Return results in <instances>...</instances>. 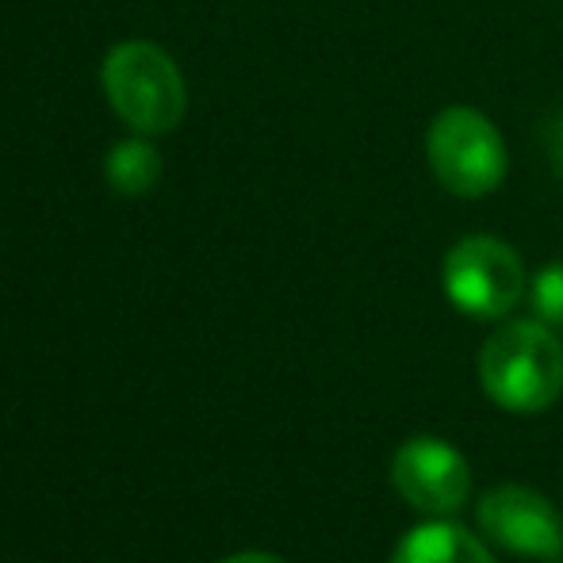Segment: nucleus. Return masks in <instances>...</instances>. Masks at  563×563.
<instances>
[{
  "label": "nucleus",
  "instance_id": "obj_9",
  "mask_svg": "<svg viewBox=\"0 0 563 563\" xmlns=\"http://www.w3.org/2000/svg\"><path fill=\"white\" fill-rule=\"evenodd\" d=\"M529 303L544 327H563V261H552L529 280Z\"/></svg>",
  "mask_w": 563,
  "mask_h": 563
},
{
  "label": "nucleus",
  "instance_id": "obj_3",
  "mask_svg": "<svg viewBox=\"0 0 563 563\" xmlns=\"http://www.w3.org/2000/svg\"><path fill=\"white\" fill-rule=\"evenodd\" d=\"M426 162L445 192L483 200L506 180L510 154L498 126L475 108H445L426 131Z\"/></svg>",
  "mask_w": 563,
  "mask_h": 563
},
{
  "label": "nucleus",
  "instance_id": "obj_4",
  "mask_svg": "<svg viewBox=\"0 0 563 563\" xmlns=\"http://www.w3.org/2000/svg\"><path fill=\"white\" fill-rule=\"evenodd\" d=\"M441 288H445L449 303L467 319L495 322L506 319L514 307L526 299L529 276L514 245L490 234L460 238L445 253L441 265Z\"/></svg>",
  "mask_w": 563,
  "mask_h": 563
},
{
  "label": "nucleus",
  "instance_id": "obj_7",
  "mask_svg": "<svg viewBox=\"0 0 563 563\" xmlns=\"http://www.w3.org/2000/svg\"><path fill=\"white\" fill-rule=\"evenodd\" d=\"M391 563H498V560L464 526L430 521V526H418L402 537Z\"/></svg>",
  "mask_w": 563,
  "mask_h": 563
},
{
  "label": "nucleus",
  "instance_id": "obj_5",
  "mask_svg": "<svg viewBox=\"0 0 563 563\" xmlns=\"http://www.w3.org/2000/svg\"><path fill=\"white\" fill-rule=\"evenodd\" d=\"M391 483L407 506L430 518H449L472 495V467L449 441L410 438L391 460Z\"/></svg>",
  "mask_w": 563,
  "mask_h": 563
},
{
  "label": "nucleus",
  "instance_id": "obj_6",
  "mask_svg": "<svg viewBox=\"0 0 563 563\" xmlns=\"http://www.w3.org/2000/svg\"><path fill=\"white\" fill-rule=\"evenodd\" d=\"M479 529L487 541L498 549L514 552V556H533V560H560L563 556V518L560 510L544 495L518 483L495 487L479 498Z\"/></svg>",
  "mask_w": 563,
  "mask_h": 563
},
{
  "label": "nucleus",
  "instance_id": "obj_8",
  "mask_svg": "<svg viewBox=\"0 0 563 563\" xmlns=\"http://www.w3.org/2000/svg\"><path fill=\"white\" fill-rule=\"evenodd\" d=\"M104 177L119 196H146L162 180V154L154 142L142 139H123L108 150L104 157Z\"/></svg>",
  "mask_w": 563,
  "mask_h": 563
},
{
  "label": "nucleus",
  "instance_id": "obj_10",
  "mask_svg": "<svg viewBox=\"0 0 563 563\" xmlns=\"http://www.w3.org/2000/svg\"><path fill=\"white\" fill-rule=\"evenodd\" d=\"M223 563H284V560L268 556V552H238V556H227Z\"/></svg>",
  "mask_w": 563,
  "mask_h": 563
},
{
  "label": "nucleus",
  "instance_id": "obj_2",
  "mask_svg": "<svg viewBox=\"0 0 563 563\" xmlns=\"http://www.w3.org/2000/svg\"><path fill=\"white\" fill-rule=\"evenodd\" d=\"M100 81H104V97L115 108V115L146 139L173 131L185 119V77L162 46L142 43V38L112 46L104 69H100Z\"/></svg>",
  "mask_w": 563,
  "mask_h": 563
},
{
  "label": "nucleus",
  "instance_id": "obj_1",
  "mask_svg": "<svg viewBox=\"0 0 563 563\" xmlns=\"http://www.w3.org/2000/svg\"><path fill=\"white\" fill-rule=\"evenodd\" d=\"M479 384L510 415H541L563 395V341L541 319L506 322L479 353Z\"/></svg>",
  "mask_w": 563,
  "mask_h": 563
}]
</instances>
